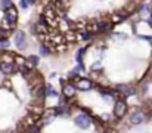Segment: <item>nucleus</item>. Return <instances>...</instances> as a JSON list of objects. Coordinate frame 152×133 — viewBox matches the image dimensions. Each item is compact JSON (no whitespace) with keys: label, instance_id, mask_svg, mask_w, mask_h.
<instances>
[{"label":"nucleus","instance_id":"nucleus-1","mask_svg":"<svg viewBox=\"0 0 152 133\" xmlns=\"http://www.w3.org/2000/svg\"><path fill=\"white\" fill-rule=\"evenodd\" d=\"M13 40H15V44H16L18 49H25L27 47V36H25L24 31H21V30L15 31Z\"/></svg>","mask_w":152,"mask_h":133},{"label":"nucleus","instance_id":"nucleus-2","mask_svg":"<svg viewBox=\"0 0 152 133\" xmlns=\"http://www.w3.org/2000/svg\"><path fill=\"white\" fill-rule=\"evenodd\" d=\"M16 19H18V12H16L15 7H12V9L4 12V21H6V24L9 27H13L16 24Z\"/></svg>","mask_w":152,"mask_h":133},{"label":"nucleus","instance_id":"nucleus-3","mask_svg":"<svg viewBox=\"0 0 152 133\" xmlns=\"http://www.w3.org/2000/svg\"><path fill=\"white\" fill-rule=\"evenodd\" d=\"M92 123V118L87 115V114H80L75 117V124L80 127V129H87Z\"/></svg>","mask_w":152,"mask_h":133},{"label":"nucleus","instance_id":"nucleus-4","mask_svg":"<svg viewBox=\"0 0 152 133\" xmlns=\"http://www.w3.org/2000/svg\"><path fill=\"white\" fill-rule=\"evenodd\" d=\"M126 111H127L126 102H124V101H117L115 105H114V115H115L117 118H121V117L126 114Z\"/></svg>","mask_w":152,"mask_h":133},{"label":"nucleus","instance_id":"nucleus-5","mask_svg":"<svg viewBox=\"0 0 152 133\" xmlns=\"http://www.w3.org/2000/svg\"><path fill=\"white\" fill-rule=\"evenodd\" d=\"M145 118H146V114H145L143 111H136V112H133V114L130 115V123H132L133 126H137V124L143 123Z\"/></svg>","mask_w":152,"mask_h":133},{"label":"nucleus","instance_id":"nucleus-6","mask_svg":"<svg viewBox=\"0 0 152 133\" xmlns=\"http://www.w3.org/2000/svg\"><path fill=\"white\" fill-rule=\"evenodd\" d=\"M0 70H1V73H4V74H12V73H15L16 65H15L13 62H1Z\"/></svg>","mask_w":152,"mask_h":133},{"label":"nucleus","instance_id":"nucleus-7","mask_svg":"<svg viewBox=\"0 0 152 133\" xmlns=\"http://www.w3.org/2000/svg\"><path fill=\"white\" fill-rule=\"evenodd\" d=\"M75 87L78 89V90H90V89L93 87V83H92L90 80L81 79V80H78V82H77Z\"/></svg>","mask_w":152,"mask_h":133},{"label":"nucleus","instance_id":"nucleus-8","mask_svg":"<svg viewBox=\"0 0 152 133\" xmlns=\"http://www.w3.org/2000/svg\"><path fill=\"white\" fill-rule=\"evenodd\" d=\"M62 92H64V95L66 96V98H71L72 95H74V85H71V83H68V85H64V89H62Z\"/></svg>","mask_w":152,"mask_h":133},{"label":"nucleus","instance_id":"nucleus-9","mask_svg":"<svg viewBox=\"0 0 152 133\" xmlns=\"http://www.w3.org/2000/svg\"><path fill=\"white\" fill-rule=\"evenodd\" d=\"M86 47H81L78 52H77V55H75V59H77V62H78V67L80 68H83V55L86 53Z\"/></svg>","mask_w":152,"mask_h":133},{"label":"nucleus","instance_id":"nucleus-10","mask_svg":"<svg viewBox=\"0 0 152 133\" xmlns=\"http://www.w3.org/2000/svg\"><path fill=\"white\" fill-rule=\"evenodd\" d=\"M118 90H123L124 92V96H132V95H134L136 93V90L134 87H127V86H118Z\"/></svg>","mask_w":152,"mask_h":133},{"label":"nucleus","instance_id":"nucleus-11","mask_svg":"<svg viewBox=\"0 0 152 133\" xmlns=\"http://www.w3.org/2000/svg\"><path fill=\"white\" fill-rule=\"evenodd\" d=\"M0 7L3 10H9L13 7V1L12 0H0Z\"/></svg>","mask_w":152,"mask_h":133},{"label":"nucleus","instance_id":"nucleus-12","mask_svg":"<svg viewBox=\"0 0 152 133\" xmlns=\"http://www.w3.org/2000/svg\"><path fill=\"white\" fill-rule=\"evenodd\" d=\"M112 27V24L111 22H108V21H102L98 24V31H106V30H109Z\"/></svg>","mask_w":152,"mask_h":133},{"label":"nucleus","instance_id":"nucleus-13","mask_svg":"<svg viewBox=\"0 0 152 133\" xmlns=\"http://www.w3.org/2000/svg\"><path fill=\"white\" fill-rule=\"evenodd\" d=\"M45 92H46V96H58V92L53 89V86H50V85H48L46 86V89H45Z\"/></svg>","mask_w":152,"mask_h":133},{"label":"nucleus","instance_id":"nucleus-14","mask_svg":"<svg viewBox=\"0 0 152 133\" xmlns=\"http://www.w3.org/2000/svg\"><path fill=\"white\" fill-rule=\"evenodd\" d=\"M33 3H34V0H21L19 6H21V9H28Z\"/></svg>","mask_w":152,"mask_h":133},{"label":"nucleus","instance_id":"nucleus-15","mask_svg":"<svg viewBox=\"0 0 152 133\" xmlns=\"http://www.w3.org/2000/svg\"><path fill=\"white\" fill-rule=\"evenodd\" d=\"M40 53H42L43 56H48V55H50V49H49L48 46H42V47H40Z\"/></svg>","mask_w":152,"mask_h":133},{"label":"nucleus","instance_id":"nucleus-16","mask_svg":"<svg viewBox=\"0 0 152 133\" xmlns=\"http://www.w3.org/2000/svg\"><path fill=\"white\" fill-rule=\"evenodd\" d=\"M149 4H143L142 7H140V15H148L149 13Z\"/></svg>","mask_w":152,"mask_h":133},{"label":"nucleus","instance_id":"nucleus-17","mask_svg":"<svg viewBox=\"0 0 152 133\" xmlns=\"http://www.w3.org/2000/svg\"><path fill=\"white\" fill-rule=\"evenodd\" d=\"M92 36H93V33H92V31H84V33L81 34V39H83V40H90V39H92Z\"/></svg>","mask_w":152,"mask_h":133},{"label":"nucleus","instance_id":"nucleus-18","mask_svg":"<svg viewBox=\"0 0 152 133\" xmlns=\"http://www.w3.org/2000/svg\"><path fill=\"white\" fill-rule=\"evenodd\" d=\"M28 61H30L33 65H39V61H40V59H39V56H36V55H31V56L28 58Z\"/></svg>","mask_w":152,"mask_h":133},{"label":"nucleus","instance_id":"nucleus-19","mask_svg":"<svg viewBox=\"0 0 152 133\" xmlns=\"http://www.w3.org/2000/svg\"><path fill=\"white\" fill-rule=\"evenodd\" d=\"M78 73H80V67H78V68H74V70H72V71L68 74V77H69V79H72V77H77V76H78Z\"/></svg>","mask_w":152,"mask_h":133},{"label":"nucleus","instance_id":"nucleus-20","mask_svg":"<svg viewBox=\"0 0 152 133\" xmlns=\"http://www.w3.org/2000/svg\"><path fill=\"white\" fill-rule=\"evenodd\" d=\"M19 70H21V73H28V67H27V64H21L19 65Z\"/></svg>","mask_w":152,"mask_h":133},{"label":"nucleus","instance_id":"nucleus-21","mask_svg":"<svg viewBox=\"0 0 152 133\" xmlns=\"http://www.w3.org/2000/svg\"><path fill=\"white\" fill-rule=\"evenodd\" d=\"M0 47H1V49H7V47H9V42H7L6 39L1 40V42H0Z\"/></svg>","mask_w":152,"mask_h":133},{"label":"nucleus","instance_id":"nucleus-22","mask_svg":"<svg viewBox=\"0 0 152 133\" xmlns=\"http://www.w3.org/2000/svg\"><path fill=\"white\" fill-rule=\"evenodd\" d=\"M101 62H95L93 65H92V71H96V70H101Z\"/></svg>","mask_w":152,"mask_h":133},{"label":"nucleus","instance_id":"nucleus-23","mask_svg":"<svg viewBox=\"0 0 152 133\" xmlns=\"http://www.w3.org/2000/svg\"><path fill=\"white\" fill-rule=\"evenodd\" d=\"M146 22L149 24V27H151V28H152V16H149V18L146 19Z\"/></svg>","mask_w":152,"mask_h":133},{"label":"nucleus","instance_id":"nucleus-24","mask_svg":"<svg viewBox=\"0 0 152 133\" xmlns=\"http://www.w3.org/2000/svg\"><path fill=\"white\" fill-rule=\"evenodd\" d=\"M31 133H39V130H37V127H34V129H33V132Z\"/></svg>","mask_w":152,"mask_h":133}]
</instances>
